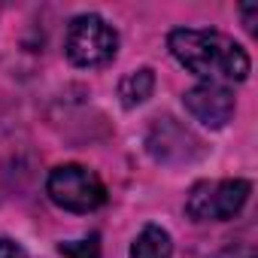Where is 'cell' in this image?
<instances>
[{
	"mask_svg": "<svg viewBox=\"0 0 258 258\" xmlns=\"http://www.w3.org/2000/svg\"><path fill=\"white\" fill-rule=\"evenodd\" d=\"M170 55L204 82H243L249 76V55L240 43L219 31L176 28L167 37Z\"/></svg>",
	"mask_w": 258,
	"mask_h": 258,
	"instance_id": "1",
	"label": "cell"
},
{
	"mask_svg": "<svg viewBox=\"0 0 258 258\" xmlns=\"http://www.w3.org/2000/svg\"><path fill=\"white\" fill-rule=\"evenodd\" d=\"M118 34L94 13L76 16L64 37V52L76 67H103L115 58Z\"/></svg>",
	"mask_w": 258,
	"mask_h": 258,
	"instance_id": "2",
	"label": "cell"
},
{
	"mask_svg": "<svg viewBox=\"0 0 258 258\" xmlns=\"http://www.w3.org/2000/svg\"><path fill=\"white\" fill-rule=\"evenodd\" d=\"M46 195L67 213H91L106 201L100 176L82 164H61L46 179Z\"/></svg>",
	"mask_w": 258,
	"mask_h": 258,
	"instance_id": "3",
	"label": "cell"
},
{
	"mask_svg": "<svg viewBox=\"0 0 258 258\" xmlns=\"http://www.w3.org/2000/svg\"><path fill=\"white\" fill-rule=\"evenodd\" d=\"M252 185L246 179H207L191 185L185 198V213L195 222H228L249 201Z\"/></svg>",
	"mask_w": 258,
	"mask_h": 258,
	"instance_id": "4",
	"label": "cell"
},
{
	"mask_svg": "<svg viewBox=\"0 0 258 258\" xmlns=\"http://www.w3.org/2000/svg\"><path fill=\"white\" fill-rule=\"evenodd\" d=\"M191 118H198L207 127H225L234 115V91L222 82H201L185 91L182 97Z\"/></svg>",
	"mask_w": 258,
	"mask_h": 258,
	"instance_id": "5",
	"label": "cell"
},
{
	"mask_svg": "<svg viewBox=\"0 0 258 258\" xmlns=\"http://www.w3.org/2000/svg\"><path fill=\"white\" fill-rule=\"evenodd\" d=\"M185 143H198V140L173 118H158L146 137V146L158 161H185L188 149H198V146H185Z\"/></svg>",
	"mask_w": 258,
	"mask_h": 258,
	"instance_id": "6",
	"label": "cell"
},
{
	"mask_svg": "<svg viewBox=\"0 0 258 258\" xmlns=\"http://www.w3.org/2000/svg\"><path fill=\"white\" fill-rule=\"evenodd\" d=\"M131 258H173V240L161 225H146L131 243Z\"/></svg>",
	"mask_w": 258,
	"mask_h": 258,
	"instance_id": "7",
	"label": "cell"
},
{
	"mask_svg": "<svg viewBox=\"0 0 258 258\" xmlns=\"http://www.w3.org/2000/svg\"><path fill=\"white\" fill-rule=\"evenodd\" d=\"M155 91V73L149 67H140V70H131L121 82H118V97L121 103L131 109V106H140L152 97Z\"/></svg>",
	"mask_w": 258,
	"mask_h": 258,
	"instance_id": "8",
	"label": "cell"
},
{
	"mask_svg": "<svg viewBox=\"0 0 258 258\" xmlns=\"http://www.w3.org/2000/svg\"><path fill=\"white\" fill-rule=\"evenodd\" d=\"M58 249H61V255H67V258H100L97 234L82 237V240H67V243H61Z\"/></svg>",
	"mask_w": 258,
	"mask_h": 258,
	"instance_id": "9",
	"label": "cell"
},
{
	"mask_svg": "<svg viewBox=\"0 0 258 258\" xmlns=\"http://www.w3.org/2000/svg\"><path fill=\"white\" fill-rule=\"evenodd\" d=\"M0 258H28V252L22 249V243H16L10 237H0Z\"/></svg>",
	"mask_w": 258,
	"mask_h": 258,
	"instance_id": "10",
	"label": "cell"
},
{
	"mask_svg": "<svg viewBox=\"0 0 258 258\" xmlns=\"http://www.w3.org/2000/svg\"><path fill=\"white\" fill-rule=\"evenodd\" d=\"M213 258H255V255H252V249H243V246H231V249H222V252H216Z\"/></svg>",
	"mask_w": 258,
	"mask_h": 258,
	"instance_id": "11",
	"label": "cell"
},
{
	"mask_svg": "<svg viewBox=\"0 0 258 258\" xmlns=\"http://www.w3.org/2000/svg\"><path fill=\"white\" fill-rule=\"evenodd\" d=\"M255 13H258V7H243V16H246V28H249V31H255Z\"/></svg>",
	"mask_w": 258,
	"mask_h": 258,
	"instance_id": "12",
	"label": "cell"
}]
</instances>
